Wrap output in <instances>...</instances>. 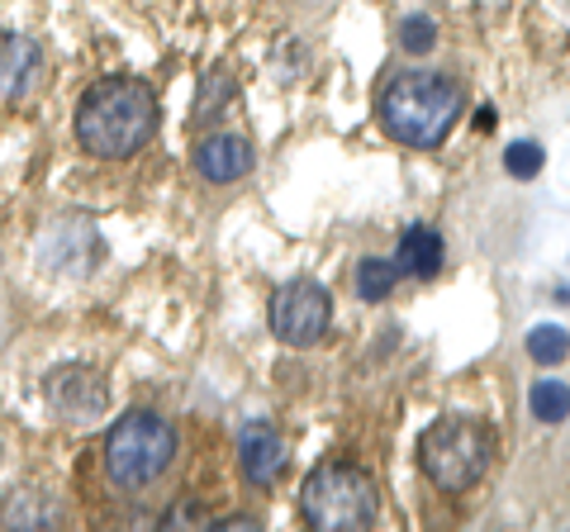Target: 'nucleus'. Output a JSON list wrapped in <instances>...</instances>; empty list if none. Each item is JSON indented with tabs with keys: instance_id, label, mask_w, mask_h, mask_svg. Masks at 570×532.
Returning a JSON list of instances; mask_svg holds the SVG:
<instances>
[{
	"instance_id": "9d476101",
	"label": "nucleus",
	"mask_w": 570,
	"mask_h": 532,
	"mask_svg": "<svg viewBox=\"0 0 570 532\" xmlns=\"http://www.w3.org/2000/svg\"><path fill=\"white\" fill-rule=\"evenodd\" d=\"M238 452H243L247 481H257V485H272L276 475L285 471V442H281L276 428H266V423H253V428L243 433Z\"/></svg>"
},
{
	"instance_id": "4468645a",
	"label": "nucleus",
	"mask_w": 570,
	"mask_h": 532,
	"mask_svg": "<svg viewBox=\"0 0 570 532\" xmlns=\"http://www.w3.org/2000/svg\"><path fill=\"white\" fill-rule=\"evenodd\" d=\"M528 404H532V414H538L542 423H566L570 418V385L538 381L532 385V395H528Z\"/></svg>"
},
{
	"instance_id": "dca6fc26",
	"label": "nucleus",
	"mask_w": 570,
	"mask_h": 532,
	"mask_svg": "<svg viewBox=\"0 0 570 532\" xmlns=\"http://www.w3.org/2000/svg\"><path fill=\"white\" fill-rule=\"evenodd\" d=\"M542 162H547V157H542L538 144H513V148L504 152V171H509V176H523V181H528V176H538Z\"/></svg>"
},
{
	"instance_id": "9b49d317",
	"label": "nucleus",
	"mask_w": 570,
	"mask_h": 532,
	"mask_svg": "<svg viewBox=\"0 0 570 532\" xmlns=\"http://www.w3.org/2000/svg\"><path fill=\"white\" fill-rule=\"evenodd\" d=\"M442 257H448V247H442L438 228H428V224H409V228H404L400 257H395L400 272L419 276V280H433V276L442 272Z\"/></svg>"
},
{
	"instance_id": "423d86ee",
	"label": "nucleus",
	"mask_w": 570,
	"mask_h": 532,
	"mask_svg": "<svg viewBox=\"0 0 570 532\" xmlns=\"http://www.w3.org/2000/svg\"><path fill=\"white\" fill-rule=\"evenodd\" d=\"M333 324V295L318 280H285L272 299V328L281 343L314 347Z\"/></svg>"
},
{
	"instance_id": "ddd939ff",
	"label": "nucleus",
	"mask_w": 570,
	"mask_h": 532,
	"mask_svg": "<svg viewBox=\"0 0 570 532\" xmlns=\"http://www.w3.org/2000/svg\"><path fill=\"white\" fill-rule=\"evenodd\" d=\"M528 357L538 362V366H557L570 357V333L557 328V324H538L528 333Z\"/></svg>"
},
{
	"instance_id": "6e6552de",
	"label": "nucleus",
	"mask_w": 570,
	"mask_h": 532,
	"mask_svg": "<svg viewBox=\"0 0 570 532\" xmlns=\"http://www.w3.org/2000/svg\"><path fill=\"white\" fill-rule=\"evenodd\" d=\"M39 62L43 52L29 33H0V100L6 105L24 100L33 91V81H39Z\"/></svg>"
},
{
	"instance_id": "39448f33",
	"label": "nucleus",
	"mask_w": 570,
	"mask_h": 532,
	"mask_svg": "<svg viewBox=\"0 0 570 532\" xmlns=\"http://www.w3.org/2000/svg\"><path fill=\"white\" fill-rule=\"evenodd\" d=\"M176 456V428L157 414H124L110 437H105V466L119 490H142L171 466Z\"/></svg>"
},
{
	"instance_id": "f257e3e1",
	"label": "nucleus",
	"mask_w": 570,
	"mask_h": 532,
	"mask_svg": "<svg viewBox=\"0 0 570 532\" xmlns=\"http://www.w3.org/2000/svg\"><path fill=\"white\" fill-rule=\"evenodd\" d=\"M157 134V96L138 77H105L77 105V138L96 157H134Z\"/></svg>"
},
{
	"instance_id": "7ed1b4c3",
	"label": "nucleus",
	"mask_w": 570,
	"mask_h": 532,
	"mask_svg": "<svg viewBox=\"0 0 570 532\" xmlns=\"http://www.w3.org/2000/svg\"><path fill=\"white\" fill-rule=\"evenodd\" d=\"M490 456H494V437L471 414L438 418L419 442V466L438 490H471L490 471Z\"/></svg>"
},
{
	"instance_id": "1a4fd4ad",
	"label": "nucleus",
	"mask_w": 570,
	"mask_h": 532,
	"mask_svg": "<svg viewBox=\"0 0 570 532\" xmlns=\"http://www.w3.org/2000/svg\"><path fill=\"white\" fill-rule=\"evenodd\" d=\"M195 171H200L205 181H214V186L238 181V176L253 171V144L238 138V134H214V138H205V144L195 148Z\"/></svg>"
},
{
	"instance_id": "0eeeda50",
	"label": "nucleus",
	"mask_w": 570,
	"mask_h": 532,
	"mask_svg": "<svg viewBox=\"0 0 570 532\" xmlns=\"http://www.w3.org/2000/svg\"><path fill=\"white\" fill-rule=\"evenodd\" d=\"M48 400H52V410L71 423L96 418L105 410V381L91 366H62L48 376Z\"/></svg>"
},
{
	"instance_id": "f8f14e48",
	"label": "nucleus",
	"mask_w": 570,
	"mask_h": 532,
	"mask_svg": "<svg viewBox=\"0 0 570 532\" xmlns=\"http://www.w3.org/2000/svg\"><path fill=\"white\" fill-rule=\"evenodd\" d=\"M395 280H400V266L385 262V257H366L356 266V290H362L366 305H381V299L395 290Z\"/></svg>"
},
{
	"instance_id": "20e7f679",
	"label": "nucleus",
	"mask_w": 570,
	"mask_h": 532,
	"mask_svg": "<svg viewBox=\"0 0 570 532\" xmlns=\"http://www.w3.org/2000/svg\"><path fill=\"white\" fill-rule=\"evenodd\" d=\"M299 509L305 519L324 532H362L376 523V485L366 471L347 466V461H328V466L309 471L305 490H299Z\"/></svg>"
},
{
	"instance_id": "2eb2a0df",
	"label": "nucleus",
	"mask_w": 570,
	"mask_h": 532,
	"mask_svg": "<svg viewBox=\"0 0 570 532\" xmlns=\"http://www.w3.org/2000/svg\"><path fill=\"white\" fill-rule=\"evenodd\" d=\"M400 43H404V52L423 58V52H433V43H438V24L428 20V14H409L400 24Z\"/></svg>"
},
{
	"instance_id": "f03ea898",
	"label": "nucleus",
	"mask_w": 570,
	"mask_h": 532,
	"mask_svg": "<svg viewBox=\"0 0 570 532\" xmlns=\"http://www.w3.org/2000/svg\"><path fill=\"white\" fill-rule=\"evenodd\" d=\"M461 110H466V96L442 72H404L381 96L385 134L400 138L404 148H438L456 129Z\"/></svg>"
}]
</instances>
